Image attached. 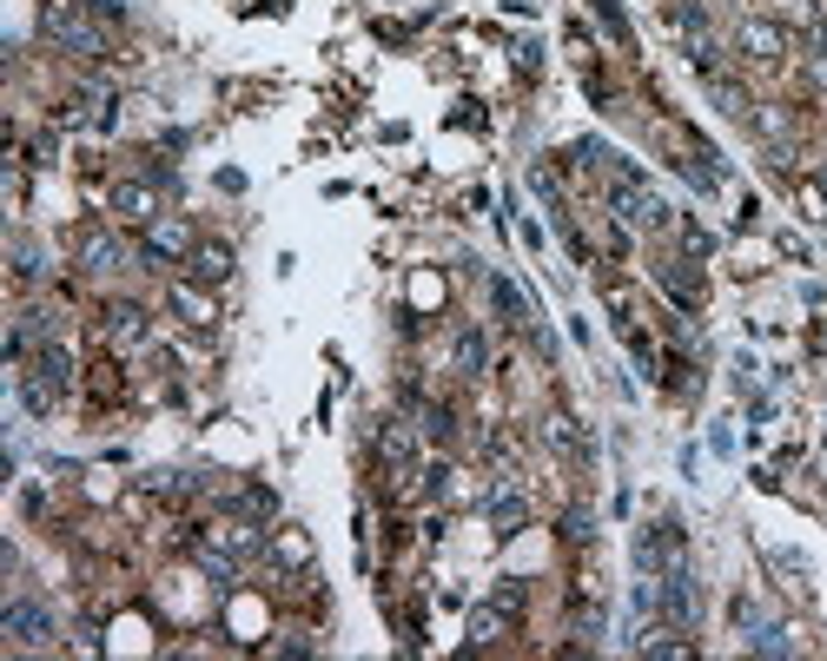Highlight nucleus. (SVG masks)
Returning <instances> with one entry per match:
<instances>
[{
    "label": "nucleus",
    "mask_w": 827,
    "mask_h": 661,
    "mask_svg": "<svg viewBox=\"0 0 827 661\" xmlns=\"http://www.w3.org/2000/svg\"><path fill=\"white\" fill-rule=\"evenodd\" d=\"M40 33H46L60 53H73V60H106V33H99L93 20H79L73 7H60V0L40 13Z\"/></svg>",
    "instance_id": "f257e3e1"
},
{
    "label": "nucleus",
    "mask_w": 827,
    "mask_h": 661,
    "mask_svg": "<svg viewBox=\"0 0 827 661\" xmlns=\"http://www.w3.org/2000/svg\"><path fill=\"white\" fill-rule=\"evenodd\" d=\"M609 205H616V218H623V225H636V232H662V225H669V205H662V199H656V192H649L629 166L609 179Z\"/></svg>",
    "instance_id": "f03ea898"
},
{
    "label": "nucleus",
    "mask_w": 827,
    "mask_h": 661,
    "mask_svg": "<svg viewBox=\"0 0 827 661\" xmlns=\"http://www.w3.org/2000/svg\"><path fill=\"white\" fill-rule=\"evenodd\" d=\"M0 629H7L13 649H53V616H46L33 596H13L7 616H0Z\"/></svg>",
    "instance_id": "7ed1b4c3"
},
{
    "label": "nucleus",
    "mask_w": 827,
    "mask_h": 661,
    "mask_svg": "<svg viewBox=\"0 0 827 661\" xmlns=\"http://www.w3.org/2000/svg\"><path fill=\"white\" fill-rule=\"evenodd\" d=\"M106 212H113L119 225H152V218H159V192H152L146 179H113V185H106Z\"/></svg>",
    "instance_id": "20e7f679"
},
{
    "label": "nucleus",
    "mask_w": 827,
    "mask_h": 661,
    "mask_svg": "<svg viewBox=\"0 0 827 661\" xmlns=\"http://www.w3.org/2000/svg\"><path fill=\"white\" fill-rule=\"evenodd\" d=\"M735 53L755 60V66H775V60L788 53V33H782L775 20H742V26H735Z\"/></svg>",
    "instance_id": "39448f33"
},
{
    "label": "nucleus",
    "mask_w": 827,
    "mask_h": 661,
    "mask_svg": "<svg viewBox=\"0 0 827 661\" xmlns=\"http://www.w3.org/2000/svg\"><path fill=\"white\" fill-rule=\"evenodd\" d=\"M146 258H152V265H166V258H192V225H185L179 212H159V218L146 225Z\"/></svg>",
    "instance_id": "423d86ee"
},
{
    "label": "nucleus",
    "mask_w": 827,
    "mask_h": 661,
    "mask_svg": "<svg viewBox=\"0 0 827 661\" xmlns=\"http://www.w3.org/2000/svg\"><path fill=\"white\" fill-rule=\"evenodd\" d=\"M205 291H212V285H199V278H179V285H166V305H172V318H179V324H192V331H205V324L219 318Z\"/></svg>",
    "instance_id": "0eeeda50"
},
{
    "label": "nucleus",
    "mask_w": 827,
    "mask_h": 661,
    "mask_svg": "<svg viewBox=\"0 0 827 661\" xmlns=\"http://www.w3.org/2000/svg\"><path fill=\"white\" fill-rule=\"evenodd\" d=\"M543 437H550V450H556L563 463H590V457H596V444L583 437V424H576L570 411H550V417H543Z\"/></svg>",
    "instance_id": "6e6552de"
},
{
    "label": "nucleus",
    "mask_w": 827,
    "mask_h": 661,
    "mask_svg": "<svg viewBox=\"0 0 827 661\" xmlns=\"http://www.w3.org/2000/svg\"><path fill=\"white\" fill-rule=\"evenodd\" d=\"M636 563H643V576H662L669 563H682V530H676V523H656V530L636 543Z\"/></svg>",
    "instance_id": "1a4fd4ad"
},
{
    "label": "nucleus",
    "mask_w": 827,
    "mask_h": 661,
    "mask_svg": "<svg viewBox=\"0 0 827 661\" xmlns=\"http://www.w3.org/2000/svg\"><path fill=\"white\" fill-rule=\"evenodd\" d=\"M79 265H86L93 278H113V271L126 265V245H119L113 232H86V238H79Z\"/></svg>",
    "instance_id": "9d476101"
},
{
    "label": "nucleus",
    "mask_w": 827,
    "mask_h": 661,
    "mask_svg": "<svg viewBox=\"0 0 827 661\" xmlns=\"http://www.w3.org/2000/svg\"><path fill=\"white\" fill-rule=\"evenodd\" d=\"M185 271H192L199 285H225V278H232V245H219V238H212V245H192Z\"/></svg>",
    "instance_id": "9b49d317"
},
{
    "label": "nucleus",
    "mask_w": 827,
    "mask_h": 661,
    "mask_svg": "<svg viewBox=\"0 0 827 661\" xmlns=\"http://www.w3.org/2000/svg\"><path fill=\"white\" fill-rule=\"evenodd\" d=\"M146 331H152V324H146V311H139V305H113V311H106V338H113L119 351L146 344Z\"/></svg>",
    "instance_id": "f8f14e48"
},
{
    "label": "nucleus",
    "mask_w": 827,
    "mask_h": 661,
    "mask_svg": "<svg viewBox=\"0 0 827 661\" xmlns=\"http://www.w3.org/2000/svg\"><path fill=\"white\" fill-rule=\"evenodd\" d=\"M484 516L497 523V536H517V530H523V516H530V503H523L517 490H497V497H484Z\"/></svg>",
    "instance_id": "ddd939ff"
},
{
    "label": "nucleus",
    "mask_w": 827,
    "mask_h": 661,
    "mask_svg": "<svg viewBox=\"0 0 827 661\" xmlns=\"http://www.w3.org/2000/svg\"><path fill=\"white\" fill-rule=\"evenodd\" d=\"M378 450H384V463H391V470H417V437H411V424H384Z\"/></svg>",
    "instance_id": "4468645a"
},
{
    "label": "nucleus",
    "mask_w": 827,
    "mask_h": 661,
    "mask_svg": "<svg viewBox=\"0 0 827 661\" xmlns=\"http://www.w3.org/2000/svg\"><path fill=\"white\" fill-rule=\"evenodd\" d=\"M484 364H490V344H484V331L464 324V331H457V371H464V377H484Z\"/></svg>",
    "instance_id": "2eb2a0df"
},
{
    "label": "nucleus",
    "mask_w": 827,
    "mask_h": 661,
    "mask_svg": "<svg viewBox=\"0 0 827 661\" xmlns=\"http://www.w3.org/2000/svg\"><path fill=\"white\" fill-rule=\"evenodd\" d=\"M417 430H424L431 444H457V417H450V404H424V417H417Z\"/></svg>",
    "instance_id": "dca6fc26"
},
{
    "label": "nucleus",
    "mask_w": 827,
    "mask_h": 661,
    "mask_svg": "<svg viewBox=\"0 0 827 661\" xmlns=\"http://www.w3.org/2000/svg\"><path fill=\"white\" fill-rule=\"evenodd\" d=\"M490 305L503 311V324H530V311H523V298H517L510 278H490Z\"/></svg>",
    "instance_id": "f3484780"
},
{
    "label": "nucleus",
    "mask_w": 827,
    "mask_h": 661,
    "mask_svg": "<svg viewBox=\"0 0 827 661\" xmlns=\"http://www.w3.org/2000/svg\"><path fill=\"white\" fill-rule=\"evenodd\" d=\"M272 556H278V563H291V569H305V563H311V543H305L298 530H278V543H272Z\"/></svg>",
    "instance_id": "a211bd4d"
},
{
    "label": "nucleus",
    "mask_w": 827,
    "mask_h": 661,
    "mask_svg": "<svg viewBox=\"0 0 827 661\" xmlns=\"http://www.w3.org/2000/svg\"><path fill=\"white\" fill-rule=\"evenodd\" d=\"M490 603H497V609H503V616L517 622V616L530 609V589H523V583H497V589H490Z\"/></svg>",
    "instance_id": "6ab92c4d"
},
{
    "label": "nucleus",
    "mask_w": 827,
    "mask_h": 661,
    "mask_svg": "<svg viewBox=\"0 0 827 661\" xmlns=\"http://www.w3.org/2000/svg\"><path fill=\"white\" fill-rule=\"evenodd\" d=\"M755 126H762L768 139H782V132H788V113H775V106H755Z\"/></svg>",
    "instance_id": "aec40b11"
},
{
    "label": "nucleus",
    "mask_w": 827,
    "mask_h": 661,
    "mask_svg": "<svg viewBox=\"0 0 827 661\" xmlns=\"http://www.w3.org/2000/svg\"><path fill=\"white\" fill-rule=\"evenodd\" d=\"M596 13H603V20H609V33H616V40H623V33H629V26H623V7H616V0H596Z\"/></svg>",
    "instance_id": "412c9836"
},
{
    "label": "nucleus",
    "mask_w": 827,
    "mask_h": 661,
    "mask_svg": "<svg viewBox=\"0 0 827 661\" xmlns=\"http://www.w3.org/2000/svg\"><path fill=\"white\" fill-rule=\"evenodd\" d=\"M86 7H93L99 20H126V7H119V0H86Z\"/></svg>",
    "instance_id": "4be33fe9"
},
{
    "label": "nucleus",
    "mask_w": 827,
    "mask_h": 661,
    "mask_svg": "<svg viewBox=\"0 0 827 661\" xmlns=\"http://www.w3.org/2000/svg\"><path fill=\"white\" fill-rule=\"evenodd\" d=\"M815 86H821V93H827V53H821V60H815Z\"/></svg>",
    "instance_id": "5701e85b"
}]
</instances>
